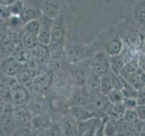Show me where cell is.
<instances>
[{
	"label": "cell",
	"instance_id": "f35d334b",
	"mask_svg": "<svg viewBox=\"0 0 145 136\" xmlns=\"http://www.w3.org/2000/svg\"><path fill=\"white\" fill-rule=\"evenodd\" d=\"M16 82V79L15 77L9 76L0 71V85L1 86H9V87H11Z\"/></svg>",
	"mask_w": 145,
	"mask_h": 136
},
{
	"label": "cell",
	"instance_id": "30bf717a",
	"mask_svg": "<svg viewBox=\"0 0 145 136\" xmlns=\"http://www.w3.org/2000/svg\"><path fill=\"white\" fill-rule=\"evenodd\" d=\"M42 15L51 19H56L63 13V0H38Z\"/></svg>",
	"mask_w": 145,
	"mask_h": 136
},
{
	"label": "cell",
	"instance_id": "ac0fdd59",
	"mask_svg": "<svg viewBox=\"0 0 145 136\" xmlns=\"http://www.w3.org/2000/svg\"><path fill=\"white\" fill-rule=\"evenodd\" d=\"M102 121V118L94 117L87 121L77 122V124H78V136H94L95 131H96Z\"/></svg>",
	"mask_w": 145,
	"mask_h": 136
},
{
	"label": "cell",
	"instance_id": "ee69618b",
	"mask_svg": "<svg viewBox=\"0 0 145 136\" xmlns=\"http://www.w3.org/2000/svg\"><path fill=\"white\" fill-rule=\"evenodd\" d=\"M137 102L138 105H145V92L142 90H140L138 92V96H137Z\"/></svg>",
	"mask_w": 145,
	"mask_h": 136
},
{
	"label": "cell",
	"instance_id": "83f0119b",
	"mask_svg": "<svg viewBox=\"0 0 145 136\" xmlns=\"http://www.w3.org/2000/svg\"><path fill=\"white\" fill-rule=\"evenodd\" d=\"M11 56L15 58L17 62L24 63L25 65L31 56V51L28 49H26L25 47H24L20 44L15 47V49H14V51L11 54Z\"/></svg>",
	"mask_w": 145,
	"mask_h": 136
},
{
	"label": "cell",
	"instance_id": "d6986e66",
	"mask_svg": "<svg viewBox=\"0 0 145 136\" xmlns=\"http://www.w3.org/2000/svg\"><path fill=\"white\" fill-rule=\"evenodd\" d=\"M124 46L131 49V51L139 52L144 44V36L140 33H133L127 35L123 40Z\"/></svg>",
	"mask_w": 145,
	"mask_h": 136
},
{
	"label": "cell",
	"instance_id": "ab89813d",
	"mask_svg": "<svg viewBox=\"0 0 145 136\" xmlns=\"http://www.w3.org/2000/svg\"><path fill=\"white\" fill-rule=\"evenodd\" d=\"M43 133H44V136H63L61 129L58 125V122H56V124L52 125L50 128L43 131Z\"/></svg>",
	"mask_w": 145,
	"mask_h": 136
},
{
	"label": "cell",
	"instance_id": "8992f818",
	"mask_svg": "<svg viewBox=\"0 0 145 136\" xmlns=\"http://www.w3.org/2000/svg\"><path fill=\"white\" fill-rule=\"evenodd\" d=\"M54 78V73L44 68L42 71L36 73L33 80L32 92L41 94H47L51 90V85Z\"/></svg>",
	"mask_w": 145,
	"mask_h": 136
},
{
	"label": "cell",
	"instance_id": "5bb4252c",
	"mask_svg": "<svg viewBox=\"0 0 145 136\" xmlns=\"http://www.w3.org/2000/svg\"><path fill=\"white\" fill-rule=\"evenodd\" d=\"M110 103L108 101V98L105 95L102 94H91L88 109L95 113V115L99 113H105L110 106ZM97 116V115H96Z\"/></svg>",
	"mask_w": 145,
	"mask_h": 136
},
{
	"label": "cell",
	"instance_id": "3957f363",
	"mask_svg": "<svg viewBox=\"0 0 145 136\" xmlns=\"http://www.w3.org/2000/svg\"><path fill=\"white\" fill-rule=\"evenodd\" d=\"M94 54L95 53H93L92 46L66 41L65 54H63V61L69 65H74V63L93 57Z\"/></svg>",
	"mask_w": 145,
	"mask_h": 136
},
{
	"label": "cell",
	"instance_id": "7a4b0ae2",
	"mask_svg": "<svg viewBox=\"0 0 145 136\" xmlns=\"http://www.w3.org/2000/svg\"><path fill=\"white\" fill-rule=\"evenodd\" d=\"M74 87L75 85L69 71V63H65L60 71L54 74L50 92L60 97L69 100Z\"/></svg>",
	"mask_w": 145,
	"mask_h": 136
},
{
	"label": "cell",
	"instance_id": "4dcf8cb0",
	"mask_svg": "<svg viewBox=\"0 0 145 136\" xmlns=\"http://www.w3.org/2000/svg\"><path fill=\"white\" fill-rule=\"evenodd\" d=\"M112 90H113V87L112 84L110 73L101 76V94L107 96Z\"/></svg>",
	"mask_w": 145,
	"mask_h": 136
},
{
	"label": "cell",
	"instance_id": "5b68a950",
	"mask_svg": "<svg viewBox=\"0 0 145 136\" xmlns=\"http://www.w3.org/2000/svg\"><path fill=\"white\" fill-rule=\"evenodd\" d=\"M32 117L33 113L27 107L15 108V122L16 131L23 136H29L33 128H32Z\"/></svg>",
	"mask_w": 145,
	"mask_h": 136
},
{
	"label": "cell",
	"instance_id": "4fadbf2b",
	"mask_svg": "<svg viewBox=\"0 0 145 136\" xmlns=\"http://www.w3.org/2000/svg\"><path fill=\"white\" fill-rule=\"evenodd\" d=\"M57 122L63 136H78V124L69 112L61 116Z\"/></svg>",
	"mask_w": 145,
	"mask_h": 136
},
{
	"label": "cell",
	"instance_id": "4316f807",
	"mask_svg": "<svg viewBox=\"0 0 145 136\" xmlns=\"http://www.w3.org/2000/svg\"><path fill=\"white\" fill-rule=\"evenodd\" d=\"M21 44L24 47H25L28 50H33L35 49L37 45L39 44L37 36L28 33V32L24 31L22 29V36H21Z\"/></svg>",
	"mask_w": 145,
	"mask_h": 136
},
{
	"label": "cell",
	"instance_id": "44dd1931",
	"mask_svg": "<svg viewBox=\"0 0 145 136\" xmlns=\"http://www.w3.org/2000/svg\"><path fill=\"white\" fill-rule=\"evenodd\" d=\"M124 48V43L120 36L111 39L104 46V51H105L110 56H119L121 54L122 50Z\"/></svg>",
	"mask_w": 145,
	"mask_h": 136
},
{
	"label": "cell",
	"instance_id": "7402d4cb",
	"mask_svg": "<svg viewBox=\"0 0 145 136\" xmlns=\"http://www.w3.org/2000/svg\"><path fill=\"white\" fill-rule=\"evenodd\" d=\"M16 46V45L7 37L4 32V34L0 35V61L11 56Z\"/></svg>",
	"mask_w": 145,
	"mask_h": 136
},
{
	"label": "cell",
	"instance_id": "1f68e13d",
	"mask_svg": "<svg viewBox=\"0 0 145 136\" xmlns=\"http://www.w3.org/2000/svg\"><path fill=\"white\" fill-rule=\"evenodd\" d=\"M123 79V78H122ZM139 91L136 89L133 85H131L126 80L123 79V86H122L121 93L123 94L124 98H136L138 96Z\"/></svg>",
	"mask_w": 145,
	"mask_h": 136
},
{
	"label": "cell",
	"instance_id": "e0dca14e",
	"mask_svg": "<svg viewBox=\"0 0 145 136\" xmlns=\"http://www.w3.org/2000/svg\"><path fill=\"white\" fill-rule=\"evenodd\" d=\"M91 94L85 86L84 87H74L69 98L70 106H84L88 108Z\"/></svg>",
	"mask_w": 145,
	"mask_h": 136
},
{
	"label": "cell",
	"instance_id": "ba28073f",
	"mask_svg": "<svg viewBox=\"0 0 145 136\" xmlns=\"http://www.w3.org/2000/svg\"><path fill=\"white\" fill-rule=\"evenodd\" d=\"M0 130L7 136H11L16 130L15 122V107L11 103L6 104L0 114Z\"/></svg>",
	"mask_w": 145,
	"mask_h": 136
},
{
	"label": "cell",
	"instance_id": "d590c367",
	"mask_svg": "<svg viewBox=\"0 0 145 136\" xmlns=\"http://www.w3.org/2000/svg\"><path fill=\"white\" fill-rule=\"evenodd\" d=\"M122 121L125 122H128L131 124H134L136 122H140L138 119L137 112H136L135 109H126L124 112V115L122 117Z\"/></svg>",
	"mask_w": 145,
	"mask_h": 136
},
{
	"label": "cell",
	"instance_id": "ffe728a7",
	"mask_svg": "<svg viewBox=\"0 0 145 136\" xmlns=\"http://www.w3.org/2000/svg\"><path fill=\"white\" fill-rule=\"evenodd\" d=\"M68 112H69V114L74 117L77 122L87 121L89 119H92V118L97 117L93 112H92L90 109L84 107V106H70Z\"/></svg>",
	"mask_w": 145,
	"mask_h": 136
},
{
	"label": "cell",
	"instance_id": "60d3db41",
	"mask_svg": "<svg viewBox=\"0 0 145 136\" xmlns=\"http://www.w3.org/2000/svg\"><path fill=\"white\" fill-rule=\"evenodd\" d=\"M122 104L126 109H136L138 106V102L136 98H124Z\"/></svg>",
	"mask_w": 145,
	"mask_h": 136
},
{
	"label": "cell",
	"instance_id": "d4e9b609",
	"mask_svg": "<svg viewBox=\"0 0 145 136\" xmlns=\"http://www.w3.org/2000/svg\"><path fill=\"white\" fill-rule=\"evenodd\" d=\"M85 87L91 94H101V76L91 72Z\"/></svg>",
	"mask_w": 145,
	"mask_h": 136
},
{
	"label": "cell",
	"instance_id": "d6a6232c",
	"mask_svg": "<svg viewBox=\"0 0 145 136\" xmlns=\"http://www.w3.org/2000/svg\"><path fill=\"white\" fill-rule=\"evenodd\" d=\"M40 24H41L40 18H37V19H35V20H31L29 22L25 23L24 25V26H23V30L37 36L39 29H40Z\"/></svg>",
	"mask_w": 145,
	"mask_h": 136
},
{
	"label": "cell",
	"instance_id": "cb8c5ba5",
	"mask_svg": "<svg viewBox=\"0 0 145 136\" xmlns=\"http://www.w3.org/2000/svg\"><path fill=\"white\" fill-rule=\"evenodd\" d=\"M139 68H140L139 58L131 59V60L125 63L123 68H122V70L120 73V75L123 79L127 80L129 77H131V75H133L134 74H136L137 71L139 70Z\"/></svg>",
	"mask_w": 145,
	"mask_h": 136
},
{
	"label": "cell",
	"instance_id": "9a60e30c",
	"mask_svg": "<svg viewBox=\"0 0 145 136\" xmlns=\"http://www.w3.org/2000/svg\"><path fill=\"white\" fill-rule=\"evenodd\" d=\"M40 29L38 32V42L40 44L48 45L51 40V34L53 29L54 19H51L47 16H42L40 17Z\"/></svg>",
	"mask_w": 145,
	"mask_h": 136
},
{
	"label": "cell",
	"instance_id": "9c48e42d",
	"mask_svg": "<svg viewBox=\"0 0 145 136\" xmlns=\"http://www.w3.org/2000/svg\"><path fill=\"white\" fill-rule=\"evenodd\" d=\"M31 98V92L25 86L16 82L11 86V103L15 108L27 107Z\"/></svg>",
	"mask_w": 145,
	"mask_h": 136
},
{
	"label": "cell",
	"instance_id": "74e56055",
	"mask_svg": "<svg viewBox=\"0 0 145 136\" xmlns=\"http://www.w3.org/2000/svg\"><path fill=\"white\" fill-rule=\"evenodd\" d=\"M110 77L113 89L121 91L122 86H123V79H122V77L120 75L114 74L112 72H110Z\"/></svg>",
	"mask_w": 145,
	"mask_h": 136
},
{
	"label": "cell",
	"instance_id": "f546056e",
	"mask_svg": "<svg viewBox=\"0 0 145 136\" xmlns=\"http://www.w3.org/2000/svg\"><path fill=\"white\" fill-rule=\"evenodd\" d=\"M125 63L126 62L123 59V57L121 56V54L114 56H110L111 72L114 73V74H117V75H120V73L122 70V68H123Z\"/></svg>",
	"mask_w": 145,
	"mask_h": 136
},
{
	"label": "cell",
	"instance_id": "7bdbcfd3",
	"mask_svg": "<svg viewBox=\"0 0 145 136\" xmlns=\"http://www.w3.org/2000/svg\"><path fill=\"white\" fill-rule=\"evenodd\" d=\"M104 125H105V120L103 119L102 122L100 124L96 131H95V135L94 136H106L105 133H104Z\"/></svg>",
	"mask_w": 145,
	"mask_h": 136
},
{
	"label": "cell",
	"instance_id": "681fc988",
	"mask_svg": "<svg viewBox=\"0 0 145 136\" xmlns=\"http://www.w3.org/2000/svg\"><path fill=\"white\" fill-rule=\"evenodd\" d=\"M11 136H23V135L19 133V131H17L16 130V131H15V133H14Z\"/></svg>",
	"mask_w": 145,
	"mask_h": 136
},
{
	"label": "cell",
	"instance_id": "484cf974",
	"mask_svg": "<svg viewBox=\"0 0 145 136\" xmlns=\"http://www.w3.org/2000/svg\"><path fill=\"white\" fill-rule=\"evenodd\" d=\"M126 111V108L123 104H110L108 110L106 112V114L109 116V119L112 121L119 122L122 120V117L124 115V112Z\"/></svg>",
	"mask_w": 145,
	"mask_h": 136
},
{
	"label": "cell",
	"instance_id": "603a6c76",
	"mask_svg": "<svg viewBox=\"0 0 145 136\" xmlns=\"http://www.w3.org/2000/svg\"><path fill=\"white\" fill-rule=\"evenodd\" d=\"M35 75H36V72H33L31 70H28L27 68H25L24 70H22L19 74L16 76V79L18 84L25 86V87H26L28 90H30V92H32L33 80Z\"/></svg>",
	"mask_w": 145,
	"mask_h": 136
},
{
	"label": "cell",
	"instance_id": "277c9868",
	"mask_svg": "<svg viewBox=\"0 0 145 136\" xmlns=\"http://www.w3.org/2000/svg\"><path fill=\"white\" fill-rule=\"evenodd\" d=\"M90 59L91 58L74 65H69V71L75 87H84L86 85L92 72L90 66Z\"/></svg>",
	"mask_w": 145,
	"mask_h": 136
},
{
	"label": "cell",
	"instance_id": "bcb514c9",
	"mask_svg": "<svg viewBox=\"0 0 145 136\" xmlns=\"http://www.w3.org/2000/svg\"><path fill=\"white\" fill-rule=\"evenodd\" d=\"M17 0H0V4L3 5V6H9L13 3L16 2Z\"/></svg>",
	"mask_w": 145,
	"mask_h": 136
},
{
	"label": "cell",
	"instance_id": "7c38bea8",
	"mask_svg": "<svg viewBox=\"0 0 145 136\" xmlns=\"http://www.w3.org/2000/svg\"><path fill=\"white\" fill-rule=\"evenodd\" d=\"M23 2H24V8L20 17L24 25L27 22L37 19L43 16L38 0H23Z\"/></svg>",
	"mask_w": 145,
	"mask_h": 136
},
{
	"label": "cell",
	"instance_id": "f907efd6",
	"mask_svg": "<svg viewBox=\"0 0 145 136\" xmlns=\"http://www.w3.org/2000/svg\"><path fill=\"white\" fill-rule=\"evenodd\" d=\"M0 136H7V135L5 134V133H3V131H2L1 130H0Z\"/></svg>",
	"mask_w": 145,
	"mask_h": 136
},
{
	"label": "cell",
	"instance_id": "6da1fadb",
	"mask_svg": "<svg viewBox=\"0 0 145 136\" xmlns=\"http://www.w3.org/2000/svg\"><path fill=\"white\" fill-rule=\"evenodd\" d=\"M66 44V26L63 13L54 20L51 40L48 47L52 59L63 60L65 46Z\"/></svg>",
	"mask_w": 145,
	"mask_h": 136
},
{
	"label": "cell",
	"instance_id": "8fae6325",
	"mask_svg": "<svg viewBox=\"0 0 145 136\" xmlns=\"http://www.w3.org/2000/svg\"><path fill=\"white\" fill-rule=\"evenodd\" d=\"M53 113L50 112H44L40 113L33 114L32 117V128L33 131H44L50 128L52 125H54L56 120H54Z\"/></svg>",
	"mask_w": 145,
	"mask_h": 136
},
{
	"label": "cell",
	"instance_id": "2e32d148",
	"mask_svg": "<svg viewBox=\"0 0 145 136\" xmlns=\"http://www.w3.org/2000/svg\"><path fill=\"white\" fill-rule=\"evenodd\" d=\"M25 68H26L25 65L17 62L12 56H9L6 59H4V60L0 61V71L9 76L15 77V78Z\"/></svg>",
	"mask_w": 145,
	"mask_h": 136
},
{
	"label": "cell",
	"instance_id": "52a82bcc",
	"mask_svg": "<svg viewBox=\"0 0 145 136\" xmlns=\"http://www.w3.org/2000/svg\"><path fill=\"white\" fill-rule=\"evenodd\" d=\"M91 71L99 76L107 75L111 72L110 56L104 51H97L90 59Z\"/></svg>",
	"mask_w": 145,
	"mask_h": 136
},
{
	"label": "cell",
	"instance_id": "f1b7e54d",
	"mask_svg": "<svg viewBox=\"0 0 145 136\" xmlns=\"http://www.w3.org/2000/svg\"><path fill=\"white\" fill-rule=\"evenodd\" d=\"M133 15L136 22L145 26V0H142L135 5Z\"/></svg>",
	"mask_w": 145,
	"mask_h": 136
},
{
	"label": "cell",
	"instance_id": "8d00e7d4",
	"mask_svg": "<svg viewBox=\"0 0 145 136\" xmlns=\"http://www.w3.org/2000/svg\"><path fill=\"white\" fill-rule=\"evenodd\" d=\"M7 7L11 16H20L23 11V8H24V2H23V0H17L16 2L7 6Z\"/></svg>",
	"mask_w": 145,
	"mask_h": 136
},
{
	"label": "cell",
	"instance_id": "816d5d0a",
	"mask_svg": "<svg viewBox=\"0 0 145 136\" xmlns=\"http://www.w3.org/2000/svg\"><path fill=\"white\" fill-rule=\"evenodd\" d=\"M142 91H143V92H145V85H144V86H143V88H142Z\"/></svg>",
	"mask_w": 145,
	"mask_h": 136
},
{
	"label": "cell",
	"instance_id": "c3c4849f",
	"mask_svg": "<svg viewBox=\"0 0 145 136\" xmlns=\"http://www.w3.org/2000/svg\"><path fill=\"white\" fill-rule=\"evenodd\" d=\"M29 136H44V133H43V131H32V133Z\"/></svg>",
	"mask_w": 145,
	"mask_h": 136
},
{
	"label": "cell",
	"instance_id": "7dc6e473",
	"mask_svg": "<svg viewBox=\"0 0 145 136\" xmlns=\"http://www.w3.org/2000/svg\"><path fill=\"white\" fill-rule=\"evenodd\" d=\"M6 104H7V103L5 102L4 100H2L1 98H0V114L2 113V112H3V110H4L5 106H6Z\"/></svg>",
	"mask_w": 145,
	"mask_h": 136
},
{
	"label": "cell",
	"instance_id": "836d02e7",
	"mask_svg": "<svg viewBox=\"0 0 145 136\" xmlns=\"http://www.w3.org/2000/svg\"><path fill=\"white\" fill-rule=\"evenodd\" d=\"M108 101L111 104H121L123 103L124 96L121 91L113 89L112 92L107 95Z\"/></svg>",
	"mask_w": 145,
	"mask_h": 136
},
{
	"label": "cell",
	"instance_id": "e575fe53",
	"mask_svg": "<svg viewBox=\"0 0 145 136\" xmlns=\"http://www.w3.org/2000/svg\"><path fill=\"white\" fill-rule=\"evenodd\" d=\"M4 24L6 26V27L14 28V29H20V28H23V26H24L21 17L16 16H11Z\"/></svg>",
	"mask_w": 145,
	"mask_h": 136
},
{
	"label": "cell",
	"instance_id": "b9f144b4",
	"mask_svg": "<svg viewBox=\"0 0 145 136\" xmlns=\"http://www.w3.org/2000/svg\"><path fill=\"white\" fill-rule=\"evenodd\" d=\"M140 122H145V105H138L135 109Z\"/></svg>",
	"mask_w": 145,
	"mask_h": 136
},
{
	"label": "cell",
	"instance_id": "f6af8a7d",
	"mask_svg": "<svg viewBox=\"0 0 145 136\" xmlns=\"http://www.w3.org/2000/svg\"><path fill=\"white\" fill-rule=\"evenodd\" d=\"M139 65L143 72H145V53L140 54L139 57Z\"/></svg>",
	"mask_w": 145,
	"mask_h": 136
}]
</instances>
